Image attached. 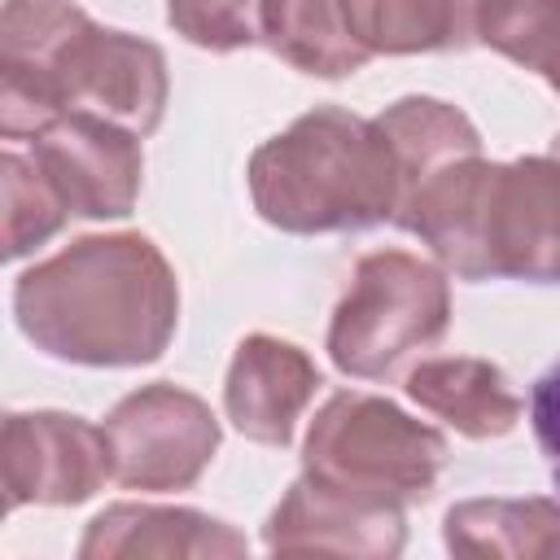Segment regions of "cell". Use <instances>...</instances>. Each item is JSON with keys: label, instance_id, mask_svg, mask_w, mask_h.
Returning a JSON list of instances; mask_svg holds the SVG:
<instances>
[{"label": "cell", "instance_id": "1", "mask_svg": "<svg viewBox=\"0 0 560 560\" xmlns=\"http://www.w3.org/2000/svg\"><path fill=\"white\" fill-rule=\"evenodd\" d=\"M166 52L131 31L96 26L70 0H4L0 131L31 140L61 114L109 118L140 140L166 114Z\"/></svg>", "mask_w": 560, "mask_h": 560}, {"label": "cell", "instance_id": "2", "mask_svg": "<svg viewBox=\"0 0 560 560\" xmlns=\"http://www.w3.org/2000/svg\"><path fill=\"white\" fill-rule=\"evenodd\" d=\"M22 337L79 368H140L179 328V280L144 232L79 236L13 284Z\"/></svg>", "mask_w": 560, "mask_h": 560}, {"label": "cell", "instance_id": "3", "mask_svg": "<svg viewBox=\"0 0 560 560\" xmlns=\"http://www.w3.org/2000/svg\"><path fill=\"white\" fill-rule=\"evenodd\" d=\"M394 223L459 280L560 284V162L551 153L459 158L424 179Z\"/></svg>", "mask_w": 560, "mask_h": 560}, {"label": "cell", "instance_id": "4", "mask_svg": "<svg viewBox=\"0 0 560 560\" xmlns=\"http://www.w3.org/2000/svg\"><path fill=\"white\" fill-rule=\"evenodd\" d=\"M249 201L262 223L319 236L394 223L402 184L376 118L315 105L280 136L262 140L245 166Z\"/></svg>", "mask_w": 560, "mask_h": 560}, {"label": "cell", "instance_id": "5", "mask_svg": "<svg viewBox=\"0 0 560 560\" xmlns=\"http://www.w3.org/2000/svg\"><path fill=\"white\" fill-rule=\"evenodd\" d=\"M451 328L446 271L407 249L363 254L328 319V359L359 381L389 376L407 354L429 350Z\"/></svg>", "mask_w": 560, "mask_h": 560}, {"label": "cell", "instance_id": "6", "mask_svg": "<svg viewBox=\"0 0 560 560\" xmlns=\"http://www.w3.org/2000/svg\"><path fill=\"white\" fill-rule=\"evenodd\" d=\"M446 468V438L381 394H332L302 442V472L354 494L424 503Z\"/></svg>", "mask_w": 560, "mask_h": 560}, {"label": "cell", "instance_id": "7", "mask_svg": "<svg viewBox=\"0 0 560 560\" xmlns=\"http://www.w3.org/2000/svg\"><path fill=\"white\" fill-rule=\"evenodd\" d=\"M114 481L127 490H188L219 451V420L206 398L184 385L153 381L131 389L105 416Z\"/></svg>", "mask_w": 560, "mask_h": 560}, {"label": "cell", "instance_id": "8", "mask_svg": "<svg viewBox=\"0 0 560 560\" xmlns=\"http://www.w3.org/2000/svg\"><path fill=\"white\" fill-rule=\"evenodd\" d=\"M0 477L9 512L26 503H88L114 477L109 438L70 411H9L0 429Z\"/></svg>", "mask_w": 560, "mask_h": 560}, {"label": "cell", "instance_id": "9", "mask_svg": "<svg viewBox=\"0 0 560 560\" xmlns=\"http://www.w3.org/2000/svg\"><path fill=\"white\" fill-rule=\"evenodd\" d=\"M26 144L74 219H127L136 210L144 188L136 131L96 114H61Z\"/></svg>", "mask_w": 560, "mask_h": 560}, {"label": "cell", "instance_id": "10", "mask_svg": "<svg viewBox=\"0 0 560 560\" xmlns=\"http://www.w3.org/2000/svg\"><path fill=\"white\" fill-rule=\"evenodd\" d=\"M407 503L341 490L302 472L262 525V547L276 556H368L389 560L407 547Z\"/></svg>", "mask_w": 560, "mask_h": 560}, {"label": "cell", "instance_id": "11", "mask_svg": "<svg viewBox=\"0 0 560 560\" xmlns=\"http://www.w3.org/2000/svg\"><path fill=\"white\" fill-rule=\"evenodd\" d=\"M319 385L324 376L302 346L271 332H249L228 363L223 411L241 438L284 451Z\"/></svg>", "mask_w": 560, "mask_h": 560}, {"label": "cell", "instance_id": "12", "mask_svg": "<svg viewBox=\"0 0 560 560\" xmlns=\"http://www.w3.org/2000/svg\"><path fill=\"white\" fill-rule=\"evenodd\" d=\"M249 542L228 521H214L197 508H158V503H114L88 521L79 542L83 560L118 556H245Z\"/></svg>", "mask_w": 560, "mask_h": 560}, {"label": "cell", "instance_id": "13", "mask_svg": "<svg viewBox=\"0 0 560 560\" xmlns=\"http://www.w3.org/2000/svg\"><path fill=\"white\" fill-rule=\"evenodd\" d=\"M407 398L472 442L503 438L521 420V398L503 368L472 354L420 359L407 372Z\"/></svg>", "mask_w": 560, "mask_h": 560}, {"label": "cell", "instance_id": "14", "mask_svg": "<svg viewBox=\"0 0 560 560\" xmlns=\"http://www.w3.org/2000/svg\"><path fill=\"white\" fill-rule=\"evenodd\" d=\"M442 538L451 556L472 560H560L556 499H464L446 512Z\"/></svg>", "mask_w": 560, "mask_h": 560}, {"label": "cell", "instance_id": "15", "mask_svg": "<svg viewBox=\"0 0 560 560\" xmlns=\"http://www.w3.org/2000/svg\"><path fill=\"white\" fill-rule=\"evenodd\" d=\"M346 18L368 57L464 52L477 44V0H346Z\"/></svg>", "mask_w": 560, "mask_h": 560}, {"label": "cell", "instance_id": "16", "mask_svg": "<svg viewBox=\"0 0 560 560\" xmlns=\"http://www.w3.org/2000/svg\"><path fill=\"white\" fill-rule=\"evenodd\" d=\"M376 127L394 153L402 201L424 179L446 171L451 162L481 153V136H477L472 118L464 109H455L451 101H438V96H402L376 114Z\"/></svg>", "mask_w": 560, "mask_h": 560}, {"label": "cell", "instance_id": "17", "mask_svg": "<svg viewBox=\"0 0 560 560\" xmlns=\"http://www.w3.org/2000/svg\"><path fill=\"white\" fill-rule=\"evenodd\" d=\"M262 44L302 74L346 79L368 66L346 0H262Z\"/></svg>", "mask_w": 560, "mask_h": 560}, {"label": "cell", "instance_id": "18", "mask_svg": "<svg viewBox=\"0 0 560 560\" xmlns=\"http://www.w3.org/2000/svg\"><path fill=\"white\" fill-rule=\"evenodd\" d=\"M0 188H4V258L9 262L48 245L66 228V219H74L61 192L52 188V179L44 175V166L31 158V149L26 153L4 149Z\"/></svg>", "mask_w": 560, "mask_h": 560}, {"label": "cell", "instance_id": "19", "mask_svg": "<svg viewBox=\"0 0 560 560\" xmlns=\"http://www.w3.org/2000/svg\"><path fill=\"white\" fill-rule=\"evenodd\" d=\"M477 44L547 79L560 66V0H477Z\"/></svg>", "mask_w": 560, "mask_h": 560}, {"label": "cell", "instance_id": "20", "mask_svg": "<svg viewBox=\"0 0 560 560\" xmlns=\"http://www.w3.org/2000/svg\"><path fill=\"white\" fill-rule=\"evenodd\" d=\"M166 22L179 39L206 52L262 44V0H166Z\"/></svg>", "mask_w": 560, "mask_h": 560}, {"label": "cell", "instance_id": "21", "mask_svg": "<svg viewBox=\"0 0 560 560\" xmlns=\"http://www.w3.org/2000/svg\"><path fill=\"white\" fill-rule=\"evenodd\" d=\"M529 424H534V442L547 455L551 481L560 490V359L534 381L529 389Z\"/></svg>", "mask_w": 560, "mask_h": 560}, {"label": "cell", "instance_id": "22", "mask_svg": "<svg viewBox=\"0 0 560 560\" xmlns=\"http://www.w3.org/2000/svg\"><path fill=\"white\" fill-rule=\"evenodd\" d=\"M547 153H551V158H556V162H560V131H556V136H551V144H547Z\"/></svg>", "mask_w": 560, "mask_h": 560}, {"label": "cell", "instance_id": "23", "mask_svg": "<svg viewBox=\"0 0 560 560\" xmlns=\"http://www.w3.org/2000/svg\"><path fill=\"white\" fill-rule=\"evenodd\" d=\"M547 83H551V92H560V66H556V70L547 74Z\"/></svg>", "mask_w": 560, "mask_h": 560}]
</instances>
